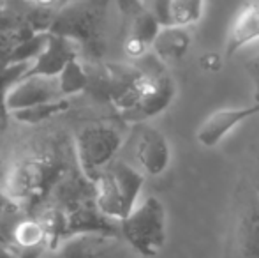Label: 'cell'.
Masks as SVG:
<instances>
[{
  "label": "cell",
  "instance_id": "obj_5",
  "mask_svg": "<svg viewBox=\"0 0 259 258\" xmlns=\"http://www.w3.org/2000/svg\"><path fill=\"white\" fill-rule=\"evenodd\" d=\"M52 166L42 159H27L7 170L2 182V195L7 202L27 207L52 182Z\"/></svg>",
  "mask_w": 259,
  "mask_h": 258
},
{
  "label": "cell",
  "instance_id": "obj_22",
  "mask_svg": "<svg viewBox=\"0 0 259 258\" xmlns=\"http://www.w3.org/2000/svg\"><path fill=\"white\" fill-rule=\"evenodd\" d=\"M28 2L34 4V6H37V7H45V9H55L58 0H28Z\"/></svg>",
  "mask_w": 259,
  "mask_h": 258
},
{
  "label": "cell",
  "instance_id": "obj_4",
  "mask_svg": "<svg viewBox=\"0 0 259 258\" xmlns=\"http://www.w3.org/2000/svg\"><path fill=\"white\" fill-rule=\"evenodd\" d=\"M122 141V133L113 126L94 124L79 129L74 140L78 168L94 182L106 166L111 165Z\"/></svg>",
  "mask_w": 259,
  "mask_h": 258
},
{
  "label": "cell",
  "instance_id": "obj_20",
  "mask_svg": "<svg viewBox=\"0 0 259 258\" xmlns=\"http://www.w3.org/2000/svg\"><path fill=\"white\" fill-rule=\"evenodd\" d=\"M148 9L152 11V14L157 18L162 27H171V0H152V4L148 6Z\"/></svg>",
  "mask_w": 259,
  "mask_h": 258
},
{
  "label": "cell",
  "instance_id": "obj_13",
  "mask_svg": "<svg viewBox=\"0 0 259 258\" xmlns=\"http://www.w3.org/2000/svg\"><path fill=\"white\" fill-rule=\"evenodd\" d=\"M191 43L192 38L189 34L187 27L171 25V27L160 28L152 48H154V53L160 62L175 65L185 59V55L191 50Z\"/></svg>",
  "mask_w": 259,
  "mask_h": 258
},
{
  "label": "cell",
  "instance_id": "obj_11",
  "mask_svg": "<svg viewBox=\"0 0 259 258\" xmlns=\"http://www.w3.org/2000/svg\"><path fill=\"white\" fill-rule=\"evenodd\" d=\"M136 158L148 175H160L171 161V149L166 136L150 126H145L136 143Z\"/></svg>",
  "mask_w": 259,
  "mask_h": 258
},
{
  "label": "cell",
  "instance_id": "obj_3",
  "mask_svg": "<svg viewBox=\"0 0 259 258\" xmlns=\"http://www.w3.org/2000/svg\"><path fill=\"white\" fill-rule=\"evenodd\" d=\"M125 241L141 256H155L166 244V209L155 196H148L123 221H120Z\"/></svg>",
  "mask_w": 259,
  "mask_h": 258
},
{
  "label": "cell",
  "instance_id": "obj_18",
  "mask_svg": "<svg viewBox=\"0 0 259 258\" xmlns=\"http://www.w3.org/2000/svg\"><path fill=\"white\" fill-rule=\"evenodd\" d=\"M205 0H171V21L178 27H189L201 20Z\"/></svg>",
  "mask_w": 259,
  "mask_h": 258
},
{
  "label": "cell",
  "instance_id": "obj_6",
  "mask_svg": "<svg viewBox=\"0 0 259 258\" xmlns=\"http://www.w3.org/2000/svg\"><path fill=\"white\" fill-rule=\"evenodd\" d=\"M64 99L58 83V76L27 75L6 90L4 108L9 114L23 108H30L41 103Z\"/></svg>",
  "mask_w": 259,
  "mask_h": 258
},
{
  "label": "cell",
  "instance_id": "obj_10",
  "mask_svg": "<svg viewBox=\"0 0 259 258\" xmlns=\"http://www.w3.org/2000/svg\"><path fill=\"white\" fill-rule=\"evenodd\" d=\"M116 6L127 23V39H136L152 48L162 25L157 21L147 4L143 0H116Z\"/></svg>",
  "mask_w": 259,
  "mask_h": 258
},
{
  "label": "cell",
  "instance_id": "obj_1",
  "mask_svg": "<svg viewBox=\"0 0 259 258\" xmlns=\"http://www.w3.org/2000/svg\"><path fill=\"white\" fill-rule=\"evenodd\" d=\"M109 0H74L57 11L50 32L74 41L81 53H104V25Z\"/></svg>",
  "mask_w": 259,
  "mask_h": 258
},
{
  "label": "cell",
  "instance_id": "obj_26",
  "mask_svg": "<svg viewBox=\"0 0 259 258\" xmlns=\"http://www.w3.org/2000/svg\"><path fill=\"white\" fill-rule=\"evenodd\" d=\"M4 2H6V0H0V6H2V4H4Z\"/></svg>",
  "mask_w": 259,
  "mask_h": 258
},
{
  "label": "cell",
  "instance_id": "obj_14",
  "mask_svg": "<svg viewBox=\"0 0 259 258\" xmlns=\"http://www.w3.org/2000/svg\"><path fill=\"white\" fill-rule=\"evenodd\" d=\"M259 39V6L254 2H247V6L238 13L229 30L226 55H236L240 50L249 46L250 43Z\"/></svg>",
  "mask_w": 259,
  "mask_h": 258
},
{
  "label": "cell",
  "instance_id": "obj_8",
  "mask_svg": "<svg viewBox=\"0 0 259 258\" xmlns=\"http://www.w3.org/2000/svg\"><path fill=\"white\" fill-rule=\"evenodd\" d=\"M259 115V103L249 104L242 108H222L217 110L203 122L196 133V140L203 147H215L219 145L236 126Z\"/></svg>",
  "mask_w": 259,
  "mask_h": 258
},
{
  "label": "cell",
  "instance_id": "obj_23",
  "mask_svg": "<svg viewBox=\"0 0 259 258\" xmlns=\"http://www.w3.org/2000/svg\"><path fill=\"white\" fill-rule=\"evenodd\" d=\"M254 184H256V191L259 195V154L256 158V168H254Z\"/></svg>",
  "mask_w": 259,
  "mask_h": 258
},
{
  "label": "cell",
  "instance_id": "obj_24",
  "mask_svg": "<svg viewBox=\"0 0 259 258\" xmlns=\"http://www.w3.org/2000/svg\"><path fill=\"white\" fill-rule=\"evenodd\" d=\"M254 97H256V103H259V83L256 85V94H254Z\"/></svg>",
  "mask_w": 259,
  "mask_h": 258
},
{
  "label": "cell",
  "instance_id": "obj_17",
  "mask_svg": "<svg viewBox=\"0 0 259 258\" xmlns=\"http://www.w3.org/2000/svg\"><path fill=\"white\" fill-rule=\"evenodd\" d=\"M58 83H60V90L64 97H72L76 94L83 92L89 89L90 85V76L85 71V67L79 62V59L71 60L58 75Z\"/></svg>",
  "mask_w": 259,
  "mask_h": 258
},
{
  "label": "cell",
  "instance_id": "obj_7",
  "mask_svg": "<svg viewBox=\"0 0 259 258\" xmlns=\"http://www.w3.org/2000/svg\"><path fill=\"white\" fill-rule=\"evenodd\" d=\"M177 94L175 80L167 75H148L145 78L143 89L138 97V103L122 115L125 121L141 122L162 114Z\"/></svg>",
  "mask_w": 259,
  "mask_h": 258
},
{
  "label": "cell",
  "instance_id": "obj_16",
  "mask_svg": "<svg viewBox=\"0 0 259 258\" xmlns=\"http://www.w3.org/2000/svg\"><path fill=\"white\" fill-rule=\"evenodd\" d=\"M69 108H71V103H69L67 97H64V99L50 101V103H41L30 108L16 110L11 115H13V119H16L18 122H21V124H39V122H45V121H48V119L64 114Z\"/></svg>",
  "mask_w": 259,
  "mask_h": 258
},
{
  "label": "cell",
  "instance_id": "obj_15",
  "mask_svg": "<svg viewBox=\"0 0 259 258\" xmlns=\"http://www.w3.org/2000/svg\"><path fill=\"white\" fill-rule=\"evenodd\" d=\"M238 246L242 258H259V195L250 198L240 217Z\"/></svg>",
  "mask_w": 259,
  "mask_h": 258
},
{
  "label": "cell",
  "instance_id": "obj_25",
  "mask_svg": "<svg viewBox=\"0 0 259 258\" xmlns=\"http://www.w3.org/2000/svg\"><path fill=\"white\" fill-rule=\"evenodd\" d=\"M250 2H254V4H257V6H259V0H250Z\"/></svg>",
  "mask_w": 259,
  "mask_h": 258
},
{
  "label": "cell",
  "instance_id": "obj_12",
  "mask_svg": "<svg viewBox=\"0 0 259 258\" xmlns=\"http://www.w3.org/2000/svg\"><path fill=\"white\" fill-rule=\"evenodd\" d=\"M111 235L78 234L65 237L55 248L46 249L41 258H99Z\"/></svg>",
  "mask_w": 259,
  "mask_h": 258
},
{
  "label": "cell",
  "instance_id": "obj_19",
  "mask_svg": "<svg viewBox=\"0 0 259 258\" xmlns=\"http://www.w3.org/2000/svg\"><path fill=\"white\" fill-rule=\"evenodd\" d=\"M240 52H243V67L249 72L250 80H252L254 87H256L259 83V39L250 43L249 46H245Z\"/></svg>",
  "mask_w": 259,
  "mask_h": 258
},
{
  "label": "cell",
  "instance_id": "obj_9",
  "mask_svg": "<svg viewBox=\"0 0 259 258\" xmlns=\"http://www.w3.org/2000/svg\"><path fill=\"white\" fill-rule=\"evenodd\" d=\"M79 55H81V50H79V46L74 41L64 38V35H57L50 32L45 50L32 62L27 75L58 76L65 65L71 62V60L79 59Z\"/></svg>",
  "mask_w": 259,
  "mask_h": 258
},
{
  "label": "cell",
  "instance_id": "obj_21",
  "mask_svg": "<svg viewBox=\"0 0 259 258\" xmlns=\"http://www.w3.org/2000/svg\"><path fill=\"white\" fill-rule=\"evenodd\" d=\"M0 258H18V255L7 242H0Z\"/></svg>",
  "mask_w": 259,
  "mask_h": 258
},
{
  "label": "cell",
  "instance_id": "obj_27",
  "mask_svg": "<svg viewBox=\"0 0 259 258\" xmlns=\"http://www.w3.org/2000/svg\"><path fill=\"white\" fill-rule=\"evenodd\" d=\"M0 242H4V241H2V239H0Z\"/></svg>",
  "mask_w": 259,
  "mask_h": 258
},
{
  "label": "cell",
  "instance_id": "obj_2",
  "mask_svg": "<svg viewBox=\"0 0 259 258\" xmlns=\"http://www.w3.org/2000/svg\"><path fill=\"white\" fill-rule=\"evenodd\" d=\"M145 177L125 163H111L94 180V202L111 221H123L138 207Z\"/></svg>",
  "mask_w": 259,
  "mask_h": 258
}]
</instances>
